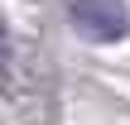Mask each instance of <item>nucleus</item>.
Here are the masks:
<instances>
[{
  "label": "nucleus",
  "instance_id": "f03ea898",
  "mask_svg": "<svg viewBox=\"0 0 130 125\" xmlns=\"http://www.w3.org/2000/svg\"><path fill=\"white\" fill-rule=\"evenodd\" d=\"M0 63H5V34H0Z\"/></svg>",
  "mask_w": 130,
  "mask_h": 125
},
{
  "label": "nucleus",
  "instance_id": "f257e3e1",
  "mask_svg": "<svg viewBox=\"0 0 130 125\" xmlns=\"http://www.w3.org/2000/svg\"><path fill=\"white\" fill-rule=\"evenodd\" d=\"M72 19H77V29L87 39H121L125 34V10L116 0H77Z\"/></svg>",
  "mask_w": 130,
  "mask_h": 125
}]
</instances>
